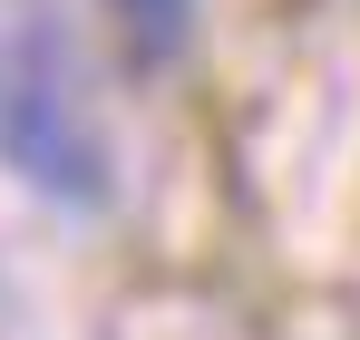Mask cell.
Listing matches in <instances>:
<instances>
[{
  "label": "cell",
  "instance_id": "7a4b0ae2",
  "mask_svg": "<svg viewBox=\"0 0 360 340\" xmlns=\"http://www.w3.org/2000/svg\"><path fill=\"white\" fill-rule=\"evenodd\" d=\"M108 20H117L136 68H166L185 49V30H195V0H108Z\"/></svg>",
  "mask_w": 360,
  "mask_h": 340
},
{
  "label": "cell",
  "instance_id": "6da1fadb",
  "mask_svg": "<svg viewBox=\"0 0 360 340\" xmlns=\"http://www.w3.org/2000/svg\"><path fill=\"white\" fill-rule=\"evenodd\" d=\"M0 156L59 204L108 195V146H98V117L78 98V58L59 30H20L0 58Z\"/></svg>",
  "mask_w": 360,
  "mask_h": 340
}]
</instances>
